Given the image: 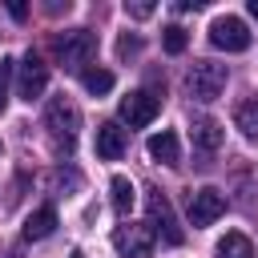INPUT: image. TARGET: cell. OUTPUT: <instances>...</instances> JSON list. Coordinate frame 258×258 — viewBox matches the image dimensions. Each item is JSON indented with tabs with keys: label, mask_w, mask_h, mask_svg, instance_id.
I'll return each mask as SVG.
<instances>
[{
	"label": "cell",
	"mask_w": 258,
	"mask_h": 258,
	"mask_svg": "<svg viewBox=\"0 0 258 258\" xmlns=\"http://www.w3.org/2000/svg\"><path fill=\"white\" fill-rule=\"evenodd\" d=\"M44 125H48L56 149H60V153H73V145H77V129H81V109H77L64 93L48 101V109H44Z\"/></svg>",
	"instance_id": "obj_1"
},
{
	"label": "cell",
	"mask_w": 258,
	"mask_h": 258,
	"mask_svg": "<svg viewBox=\"0 0 258 258\" xmlns=\"http://www.w3.org/2000/svg\"><path fill=\"white\" fill-rule=\"evenodd\" d=\"M52 52H56V60L64 69H85L93 60V52H97V36L89 28H73V32H64V36L52 40Z\"/></svg>",
	"instance_id": "obj_2"
},
{
	"label": "cell",
	"mask_w": 258,
	"mask_h": 258,
	"mask_svg": "<svg viewBox=\"0 0 258 258\" xmlns=\"http://www.w3.org/2000/svg\"><path fill=\"white\" fill-rule=\"evenodd\" d=\"M145 210H149V226H153V234H157L165 246H181V242H185V230L177 226V218H173V206H169V198H165L161 189H149V198H145Z\"/></svg>",
	"instance_id": "obj_3"
},
{
	"label": "cell",
	"mask_w": 258,
	"mask_h": 258,
	"mask_svg": "<svg viewBox=\"0 0 258 258\" xmlns=\"http://www.w3.org/2000/svg\"><path fill=\"white\" fill-rule=\"evenodd\" d=\"M226 64H218V60H198L189 73H185V89H189V97L194 101H214L222 89H226Z\"/></svg>",
	"instance_id": "obj_4"
},
{
	"label": "cell",
	"mask_w": 258,
	"mask_h": 258,
	"mask_svg": "<svg viewBox=\"0 0 258 258\" xmlns=\"http://www.w3.org/2000/svg\"><path fill=\"white\" fill-rule=\"evenodd\" d=\"M185 214H189V226H210L226 214V194L214 185H202L185 198Z\"/></svg>",
	"instance_id": "obj_5"
},
{
	"label": "cell",
	"mask_w": 258,
	"mask_h": 258,
	"mask_svg": "<svg viewBox=\"0 0 258 258\" xmlns=\"http://www.w3.org/2000/svg\"><path fill=\"white\" fill-rule=\"evenodd\" d=\"M153 242H157V234H153L149 222H145V226L125 222V226H117V234H113V246H117L121 258H153Z\"/></svg>",
	"instance_id": "obj_6"
},
{
	"label": "cell",
	"mask_w": 258,
	"mask_h": 258,
	"mask_svg": "<svg viewBox=\"0 0 258 258\" xmlns=\"http://www.w3.org/2000/svg\"><path fill=\"white\" fill-rule=\"evenodd\" d=\"M157 109H161V97H157V93H149V89H137V93L121 97V121H125L129 129L149 125V121L157 117Z\"/></svg>",
	"instance_id": "obj_7"
},
{
	"label": "cell",
	"mask_w": 258,
	"mask_h": 258,
	"mask_svg": "<svg viewBox=\"0 0 258 258\" xmlns=\"http://www.w3.org/2000/svg\"><path fill=\"white\" fill-rule=\"evenodd\" d=\"M210 44L214 48H226V52H246L250 48V32L238 16H218L210 24Z\"/></svg>",
	"instance_id": "obj_8"
},
{
	"label": "cell",
	"mask_w": 258,
	"mask_h": 258,
	"mask_svg": "<svg viewBox=\"0 0 258 258\" xmlns=\"http://www.w3.org/2000/svg\"><path fill=\"white\" fill-rule=\"evenodd\" d=\"M44 85H48V64L36 56V52H24V60H20V77H16V93H20V101H36L40 93H44Z\"/></svg>",
	"instance_id": "obj_9"
},
{
	"label": "cell",
	"mask_w": 258,
	"mask_h": 258,
	"mask_svg": "<svg viewBox=\"0 0 258 258\" xmlns=\"http://www.w3.org/2000/svg\"><path fill=\"white\" fill-rule=\"evenodd\" d=\"M125 149H129V137H125V129H121L117 121L97 125V157H101V161H117Z\"/></svg>",
	"instance_id": "obj_10"
},
{
	"label": "cell",
	"mask_w": 258,
	"mask_h": 258,
	"mask_svg": "<svg viewBox=\"0 0 258 258\" xmlns=\"http://www.w3.org/2000/svg\"><path fill=\"white\" fill-rule=\"evenodd\" d=\"M149 157L161 161V165H181V145H177V133L173 129H161L149 137Z\"/></svg>",
	"instance_id": "obj_11"
},
{
	"label": "cell",
	"mask_w": 258,
	"mask_h": 258,
	"mask_svg": "<svg viewBox=\"0 0 258 258\" xmlns=\"http://www.w3.org/2000/svg\"><path fill=\"white\" fill-rule=\"evenodd\" d=\"M222 145V125L214 117H198L194 121V149L198 153H214Z\"/></svg>",
	"instance_id": "obj_12"
},
{
	"label": "cell",
	"mask_w": 258,
	"mask_h": 258,
	"mask_svg": "<svg viewBox=\"0 0 258 258\" xmlns=\"http://www.w3.org/2000/svg\"><path fill=\"white\" fill-rule=\"evenodd\" d=\"M52 230H56V210H52V206H40L36 214H28V218H24V238H28V242L48 238Z\"/></svg>",
	"instance_id": "obj_13"
},
{
	"label": "cell",
	"mask_w": 258,
	"mask_h": 258,
	"mask_svg": "<svg viewBox=\"0 0 258 258\" xmlns=\"http://www.w3.org/2000/svg\"><path fill=\"white\" fill-rule=\"evenodd\" d=\"M234 125L242 129V137H246V141H258V93H254V97H246V101L234 109Z\"/></svg>",
	"instance_id": "obj_14"
},
{
	"label": "cell",
	"mask_w": 258,
	"mask_h": 258,
	"mask_svg": "<svg viewBox=\"0 0 258 258\" xmlns=\"http://www.w3.org/2000/svg\"><path fill=\"white\" fill-rule=\"evenodd\" d=\"M218 258H254V246H250V238L246 234H226L222 242H218Z\"/></svg>",
	"instance_id": "obj_15"
},
{
	"label": "cell",
	"mask_w": 258,
	"mask_h": 258,
	"mask_svg": "<svg viewBox=\"0 0 258 258\" xmlns=\"http://www.w3.org/2000/svg\"><path fill=\"white\" fill-rule=\"evenodd\" d=\"M81 81H85V89H89L93 97H105V93L113 89V73H109V69H85Z\"/></svg>",
	"instance_id": "obj_16"
},
{
	"label": "cell",
	"mask_w": 258,
	"mask_h": 258,
	"mask_svg": "<svg viewBox=\"0 0 258 258\" xmlns=\"http://www.w3.org/2000/svg\"><path fill=\"white\" fill-rule=\"evenodd\" d=\"M109 189H113V210L125 218V214H129V206H133V181H129V177H113V185H109Z\"/></svg>",
	"instance_id": "obj_17"
},
{
	"label": "cell",
	"mask_w": 258,
	"mask_h": 258,
	"mask_svg": "<svg viewBox=\"0 0 258 258\" xmlns=\"http://www.w3.org/2000/svg\"><path fill=\"white\" fill-rule=\"evenodd\" d=\"M161 44H165V52H169V56H177V52H185L189 36H185V28H181V24H169V28H161Z\"/></svg>",
	"instance_id": "obj_18"
},
{
	"label": "cell",
	"mask_w": 258,
	"mask_h": 258,
	"mask_svg": "<svg viewBox=\"0 0 258 258\" xmlns=\"http://www.w3.org/2000/svg\"><path fill=\"white\" fill-rule=\"evenodd\" d=\"M12 73H16V60H12V56H0V109L8 105V85H12Z\"/></svg>",
	"instance_id": "obj_19"
},
{
	"label": "cell",
	"mask_w": 258,
	"mask_h": 258,
	"mask_svg": "<svg viewBox=\"0 0 258 258\" xmlns=\"http://www.w3.org/2000/svg\"><path fill=\"white\" fill-rule=\"evenodd\" d=\"M117 52H121V56H137V52H141V40H137V36H121V40H117Z\"/></svg>",
	"instance_id": "obj_20"
},
{
	"label": "cell",
	"mask_w": 258,
	"mask_h": 258,
	"mask_svg": "<svg viewBox=\"0 0 258 258\" xmlns=\"http://www.w3.org/2000/svg\"><path fill=\"white\" fill-rule=\"evenodd\" d=\"M125 12H129L133 20H145V16L153 12V4H125Z\"/></svg>",
	"instance_id": "obj_21"
},
{
	"label": "cell",
	"mask_w": 258,
	"mask_h": 258,
	"mask_svg": "<svg viewBox=\"0 0 258 258\" xmlns=\"http://www.w3.org/2000/svg\"><path fill=\"white\" fill-rule=\"evenodd\" d=\"M8 12H12L16 20H24V16H28V8H24V4H8Z\"/></svg>",
	"instance_id": "obj_22"
},
{
	"label": "cell",
	"mask_w": 258,
	"mask_h": 258,
	"mask_svg": "<svg viewBox=\"0 0 258 258\" xmlns=\"http://www.w3.org/2000/svg\"><path fill=\"white\" fill-rule=\"evenodd\" d=\"M250 16H254V20H258V0H250Z\"/></svg>",
	"instance_id": "obj_23"
},
{
	"label": "cell",
	"mask_w": 258,
	"mask_h": 258,
	"mask_svg": "<svg viewBox=\"0 0 258 258\" xmlns=\"http://www.w3.org/2000/svg\"><path fill=\"white\" fill-rule=\"evenodd\" d=\"M69 258H85V254H81V250H73V254H69Z\"/></svg>",
	"instance_id": "obj_24"
}]
</instances>
